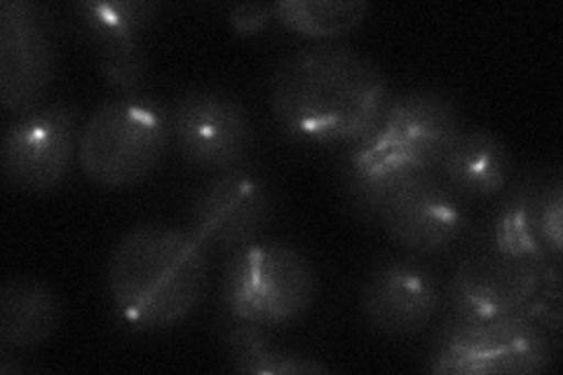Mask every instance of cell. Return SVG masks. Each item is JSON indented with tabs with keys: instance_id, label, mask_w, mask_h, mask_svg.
I'll use <instances>...</instances> for the list:
<instances>
[{
	"instance_id": "obj_11",
	"label": "cell",
	"mask_w": 563,
	"mask_h": 375,
	"mask_svg": "<svg viewBox=\"0 0 563 375\" xmlns=\"http://www.w3.org/2000/svg\"><path fill=\"white\" fill-rule=\"evenodd\" d=\"M544 265L484 246L457 263L449 284L455 317L486 319L523 310L538 294Z\"/></svg>"
},
{
	"instance_id": "obj_13",
	"label": "cell",
	"mask_w": 563,
	"mask_h": 375,
	"mask_svg": "<svg viewBox=\"0 0 563 375\" xmlns=\"http://www.w3.org/2000/svg\"><path fill=\"white\" fill-rule=\"evenodd\" d=\"M461 132L455 106L437 92H411L395 99L374 128L380 144L416 172L439 167Z\"/></svg>"
},
{
	"instance_id": "obj_5",
	"label": "cell",
	"mask_w": 563,
	"mask_h": 375,
	"mask_svg": "<svg viewBox=\"0 0 563 375\" xmlns=\"http://www.w3.org/2000/svg\"><path fill=\"white\" fill-rule=\"evenodd\" d=\"M317 296L308 258L279 240H254L238 249L223 275V306L235 321L282 329L301 321Z\"/></svg>"
},
{
	"instance_id": "obj_18",
	"label": "cell",
	"mask_w": 563,
	"mask_h": 375,
	"mask_svg": "<svg viewBox=\"0 0 563 375\" xmlns=\"http://www.w3.org/2000/svg\"><path fill=\"white\" fill-rule=\"evenodd\" d=\"M228 354L238 373L252 375H287V373H329V366L312 356L275 348L263 329L246 321H235L225 335Z\"/></svg>"
},
{
	"instance_id": "obj_20",
	"label": "cell",
	"mask_w": 563,
	"mask_h": 375,
	"mask_svg": "<svg viewBox=\"0 0 563 375\" xmlns=\"http://www.w3.org/2000/svg\"><path fill=\"white\" fill-rule=\"evenodd\" d=\"M99 68L106 85L118 89L120 95H139L148 74L146 49L139 45L99 52Z\"/></svg>"
},
{
	"instance_id": "obj_16",
	"label": "cell",
	"mask_w": 563,
	"mask_h": 375,
	"mask_svg": "<svg viewBox=\"0 0 563 375\" xmlns=\"http://www.w3.org/2000/svg\"><path fill=\"white\" fill-rule=\"evenodd\" d=\"M554 176L528 178L507 195L493 223V246L505 254L548 263L550 254L542 242V211Z\"/></svg>"
},
{
	"instance_id": "obj_15",
	"label": "cell",
	"mask_w": 563,
	"mask_h": 375,
	"mask_svg": "<svg viewBox=\"0 0 563 375\" xmlns=\"http://www.w3.org/2000/svg\"><path fill=\"white\" fill-rule=\"evenodd\" d=\"M446 186L467 198H490L505 190L512 157L505 141L488 130H463L442 157Z\"/></svg>"
},
{
	"instance_id": "obj_8",
	"label": "cell",
	"mask_w": 563,
	"mask_h": 375,
	"mask_svg": "<svg viewBox=\"0 0 563 375\" xmlns=\"http://www.w3.org/2000/svg\"><path fill=\"white\" fill-rule=\"evenodd\" d=\"M57 74V43L45 8L31 0L0 3V106L26 113Z\"/></svg>"
},
{
	"instance_id": "obj_14",
	"label": "cell",
	"mask_w": 563,
	"mask_h": 375,
	"mask_svg": "<svg viewBox=\"0 0 563 375\" xmlns=\"http://www.w3.org/2000/svg\"><path fill=\"white\" fill-rule=\"evenodd\" d=\"M62 324V300L49 284L8 279L0 289V354L45 345Z\"/></svg>"
},
{
	"instance_id": "obj_10",
	"label": "cell",
	"mask_w": 563,
	"mask_h": 375,
	"mask_svg": "<svg viewBox=\"0 0 563 375\" xmlns=\"http://www.w3.org/2000/svg\"><path fill=\"white\" fill-rule=\"evenodd\" d=\"M444 289L437 273L416 258H385L374 265L362 289L368 327L387 338L426 331L442 310Z\"/></svg>"
},
{
	"instance_id": "obj_2",
	"label": "cell",
	"mask_w": 563,
	"mask_h": 375,
	"mask_svg": "<svg viewBox=\"0 0 563 375\" xmlns=\"http://www.w3.org/2000/svg\"><path fill=\"white\" fill-rule=\"evenodd\" d=\"M202 244L165 223L136 225L109 261V296L118 317L136 331H163L186 321L207 289Z\"/></svg>"
},
{
	"instance_id": "obj_12",
	"label": "cell",
	"mask_w": 563,
	"mask_h": 375,
	"mask_svg": "<svg viewBox=\"0 0 563 375\" xmlns=\"http://www.w3.org/2000/svg\"><path fill=\"white\" fill-rule=\"evenodd\" d=\"M383 228L416 254H439L463 238L467 211L453 188L430 172L401 186L380 211Z\"/></svg>"
},
{
	"instance_id": "obj_7",
	"label": "cell",
	"mask_w": 563,
	"mask_h": 375,
	"mask_svg": "<svg viewBox=\"0 0 563 375\" xmlns=\"http://www.w3.org/2000/svg\"><path fill=\"white\" fill-rule=\"evenodd\" d=\"M169 132L186 163L207 172L235 169L254 144L250 111L217 89H188L176 99Z\"/></svg>"
},
{
	"instance_id": "obj_19",
	"label": "cell",
	"mask_w": 563,
	"mask_h": 375,
	"mask_svg": "<svg viewBox=\"0 0 563 375\" xmlns=\"http://www.w3.org/2000/svg\"><path fill=\"white\" fill-rule=\"evenodd\" d=\"M273 5L277 22L317 41L341 38L355 31L368 12L364 0H277Z\"/></svg>"
},
{
	"instance_id": "obj_6",
	"label": "cell",
	"mask_w": 563,
	"mask_h": 375,
	"mask_svg": "<svg viewBox=\"0 0 563 375\" xmlns=\"http://www.w3.org/2000/svg\"><path fill=\"white\" fill-rule=\"evenodd\" d=\"M78 109L47 101L20 113L3 134L0 167L5 181L24 192L57 190L78 157Z\"/></svg>"
},
{
	"instance_id": "obj_22",
	"label": "cell",
	"mask_w": 563,
	"mask_h": 375,
	"mask_svg": "<svg viewBox=\"0 0 563 375\" xmlns=\"http://www.w3.org/2000/svg\"><path fill=\"white\" fill-rule=\"evenodd\" d=\"M275 20V5L268 3H240L228 14L233 31L240 35H256Z\"/></svg>"
},
{
	"instance_id": "obj_1",
	"label": "cell",
	"mask_w": 563,
	"mask_h": 375,
	"mask_svg": "<svg viewBox=\"0 0 563 375\" xmlns=\"http://www.w3.org/2000/svg\"><path fill=\"white\" fill-rule=\"evenodd\" d=\"M390 103L383 68L339 43L296 49L271 80V109L279 128L306 144L360 141Z\"/></svg>"
},
{
	"instance_id": "obj_9",
	"label": "cell",
	"mask_w": 563,
	"mask_h": 375,
	"mask_svg": "<svg viewBox=\"0 0 563 375\" xmlns=\"http://www.w3.org/2000/svg\"><path fill=\"white\" fill-rule=\"evenodd\" d=\"M273 211V195L250 169L219 172L200 190L190 211V235L207 254H235L258 240Z\"/></svg>"
},
{
	"instance_id": "obj_17",
	"label": "cell",
	"mask_w": 563,
	"mask_h": 375,
	"mask_svg": "<svg viewBox=\"0 0 563 375\" xmlns=\"http://www.w3.org/2000/svg\"><path fill=\"white\" fill-rule=\"evenodd\" d=\"M161 5L146 0H85L76 5L80 22L99 52L139 45V35Z\"/></svg>"
},
{
	"instance_id": "obj_4",
	"label": "cell",
	"mask_w": 563,
	"mask_h": 375,
	"mask_svg": "<svg viewBox=\"0 0 563 375\" xmlns=\"http://www.w3.org/2000/svg\"><path fill=\"white\" fill-rule=\"evenodd\" d=\"M559 333L526 308L503 317H455L439 333L426 368L442 375H533L556 360Z\"/></svg>"
},
{
	"instance_id": "obj_21",
	"label": "cell",
	"mask_w": 563,
	"mask_h": 375,
	"mask_svg": "<svg viewBox=\"0 0 563 375\" xmlns=\"http://www.w3.org/2000/svg\"><path fill=\"white\" fill-rule=\"evenodd\" d=\"M561 223H563V188H561V176L556 174L542 211V242H544V249H548V254H552L556 261L563 252Z\"/></svg>"
},
{
	"instance_id": "obj_3",
	"label": "cell",
	"mask_w": 563,
	"mask_h": 375,
	"mask_svg": "<svg viewBox=\"0 0 563 375\" xmlns=\"http://www.w3.org/2000/svg\"><path fill=\"white\" fill-rule=\"evenodd\" d=\"M172 139L169 113L144 95L113 97L87 118L78 165L101 188H128L148 178Z\"/></svg>"
}]
</instances>
